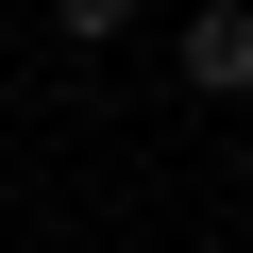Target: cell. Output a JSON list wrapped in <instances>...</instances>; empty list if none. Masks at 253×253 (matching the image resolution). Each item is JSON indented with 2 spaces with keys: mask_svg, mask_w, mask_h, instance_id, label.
<instances>
[{
  "mask_svg": "<svg viewBox=\"0 0 253 253\" xmlns=\"http://www.w3.org/2000/svg\"><path fill=\"white\" fill-rule=\"evenodd\" d=\"M169 84H186V101H253V0H186Z\"/></svg>",
  "mask_w": 253,
  "mask_h": 253,
  "instance_id": "6da1fadb",
  "label": "cell"
},
{
  "mask_svg": "<svg viewBox=\"0 0 253 253\" xmlns=\"http://www.w3.org/2000/svg\"><path fill=\"white\" fill-rule=\"evenodd\" d=\"M135 17H152V0H51V34H68V51H118Z\"/></svg>",
  "mask_w": 253,
  "mask_h": 253,
  "instance_id": "7a4b0ae2",
  "label": "cell"
}]
</instances>
